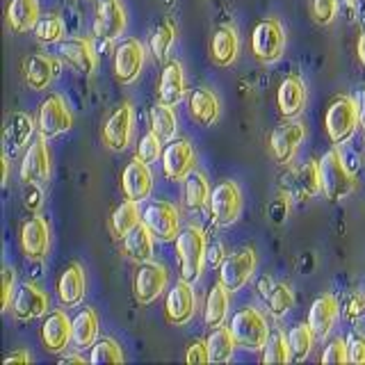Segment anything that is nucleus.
Wrapping results in <instances>:
<instances>
[{
  "label": "nucleus",
  "mask_w": 365,
  "mask_h": 365,
  "mask_svg": "<svg viewBox=\"0 0 365 365\" xmlns=\"http://www.w3.org/2000/svg\"><path fill=\"white\" fill-rule=\"evenodd\" d=\"M176 254H178V267H180V279L190 283L199 281L205 258H208V245H205V233L199 226H185L176 237Z\"/></svg>",
  "instance_id": "1"
},
{
  "label": "nucleus",
  "mask_w": 365,
  "mask_h": 365,
  "mask_svg": "<svg viewBox=\"0 0 365 365\" xmlns=\"http://www.w3.org/2000/svg\"><path fill=\"white\" fill-rule=\"evenodd\" d=\"M319 176H322V192L329 201H342L356 187V178L345 165L338 148H331L319 160Z\"/></svg>",
  "instance_id": "2"
},
{
  "label": "nucleus",
  "mask_w": 365,
  "mask_h": 365,
  "mask_svg": "<svg viewBox=\"0 0 365 365\" xmlns=\"http://www.w3.org/2000/svg\"><path fill=\"white\" fill-rule=\"evenodd\" d=\"M231 334L235 338V342L240 347H247V349H262L265 342L269 340V327H267V319L260 311L256 308H240V311L233 315L231 319Z\"/></svg>",
  "instance_id": "3"
},
{
  "label": "nucleus",
  "mask_w": 365,
  "mask_h": 365,
  "mask_svg": "<svg viewBox=\"0 0 365 365\" xmlns=\"http://www.w3.org/2000/svg\"><path fill=\"white\" fill-rule=\"evenodd\" d=\"M361 125L359 103L351 96H336L327 110V133L334 144L347 142Z\"/></svg>",
  "instance_id": "4"
},
{
  "label": "nucleus",
  "mask_w": 365,
  "mask_h": 365,
  "mask_svg": "<svg viewBox=\"0 0 365 365\" xmlns=\"http://www.w3.org/2000/svg\"><path fill=\"white\" fill-rule=\"evenodd\" d=\"M285 51V30L279 19H265L251 32V53L258 62L272 64L281 60Z\"/></svg>",
  "instance_id": "5"
},
{
  "label": "nucleus",
  "mask_w": 365,
  "mask_h": 365,
  "mask_svg": "<svg viewBox=\"0 0 365 365\" xmlns=\"http://www.w3.org/2000/svg\"><path fill=\"white\" fill-rule=\"evenodd\" d=\"M256 251L251 247H242L228 254L224 262L220 265V283L228 292H237L242 290L247 281L251 279V274L256 272Z\"/></svg>",
  "instance_id": "6"
},
{
  "label": "nucleus",
  "mask_w": 365,
  "mask_h": 365,
  "mask_svg": "<svg viewBox=\"0 0 365 365\" xmlns=\"http://www.w3.org/2000/svg\"><path fill=\"white\" fill-rule=\"evenodd\" d=\"M208 208L217 226L233 224L237 222L240 212H242V192H240V187L233 180H224L210 192Z\"/></svg>",
  "instance_id": "7"
},
{
  "label": "nucleus",
  "mask_w": 365,
  "mask_h": 365,
  "mask_svg": "<svg viewBox=\"0 0 365 365\" xmlns=\"http://www.w3.org/2000/svg\"><path fill=\"white\" fill-rule=\"evenodd\" d=\"M167 283H169V274L165 265H160V262H153V260L140 262V267L135 272V283H133L137 302L142 306L153 304L158 297L165 292Z\"/></svg>",
  "instance_id": "8"
},
{
  "label": "nucleus",
  "mask_w": 365,
  "mask_h": 365,
  "mask_svg": "<svg viewBox=\"0 0 365 365\" xmlns=\"http://www.w3.org/2000/svg\"><path fill=\"white\" fill-rule=\"evenodd\" d=\"M142 222L151 228V233L163 240V242H171L180 233V217L178 210L167 201H153L148 203L142 212Z\"/></svg>",
  "instance_id": "9"
},
{
  "label": "nucleus",
  "mask_w": 365,
  "mask_h": 365,
  "mask_svg": "<svg viewBox=\"0 0 365 365\" xmlns=\"http://www.w3.org/2000/svg\"><path fill=\"white\" fill-rule=\"evenodd\" d=\"M304 140H306V125L294 119L285 121L279 128H274V133L269 135V155L274 158V163L288 165Z\"/></svg>",
  "instance_id": "10"
},
{
  "label": "nucleus",
  "mask_w": 365,
  "mask_h": 365,
  "mask_svg": "<svg viewBox=\"0 0 365 365\" xmlns=\"http://www.w3.org/2000/svg\"><path fill=\"white\" fill-rule=\"evenodd\" d=\"M133 130H135V110L130 103H121L108 117L106 125H103V142L112 151H123V148H128L133 140Z\"/></svg>",
  "instance_id": "11"
},
{
  "label": "nucleus",
  "mask_w": 365,
  "mask_h": 365,
  "mask_svg": "<svg viewBox=\"0 0 365 365\" xmlns=\"http://www.w3.org/2000/svg\"><path fill=\"white\" fill-rule=\"evenodd\" d=\"M283 190L290 199H308L315 197L317 192H322V176H319V163L308 160L299 169H290L288 174L281 178Z\"/></svg>",
  "instance_id": "12"
},
{
  "label": "nucleus",
  "mask_w": 365,
  "mask_h": 365,
  "mask_svg": "<svg viewBox=\"0 0 365 365\" xmlns=\"http://www.w3.org/2000/svg\"><path fill=\"white\" fill-rule=\"evenodd\" d=\"M125 26H128V14L121 0H98L96 3V21H94V34L103 41L119 39Z\"/></svg>",
  "instance_id": "13"
},
{
  "label": "nucleus",
  "mask_w": 365,
  "mask_h": 365,
  "mask_svg": "<svg viewBox=\"0 0 365 365\" xmlns=\"http://www.w3.org/2000/svg\"><path fill=\"white\" fill-rule=\"evenodd\" d=\"M73 128V114L62 96H48L39 110V135L57 137Z\"/></svg>",
  "instance_id": "14"
},
{
  "label": "nucleus",
  "mask_w": 365,
  "mask_h": 365,
  "mask_svg": "<svg viewBox=\"0 0 365 365\" xmlns=\"http://www.w3.org/2000/svg\"><path fill=\"white\" fill-rule=\"evenodd\" d=\"M48 178H51V155H48V146H46V137L39 135L28 146L26 158H23L21 180L26 185H43Z\"/></svg>",
  "instance_id": "15"
},
{
  "label": "nucleus",
  "mask_w": 365,
  "mask_h": 365,
  "mask_svg": "<svg viewBox=\"0 0 365 365\" xmlns=\"http://www.w3.org/2000/svg\"><path fill=\"white\" fill-rule=\"evenodd\" d=\"M121 190L125 194V199L133 201H146L153 192V171L148 167V163L135 158L125 165L121 174Z\"/></svg>",
  "instance_id": "16"
},
{
  "label": "nucleus",
  "mask_w": 365,
  "mask_h": 365,
  "mask_svg": "<svg viewBox=\"0 0 365 365\" xmlns=\"http://www.w3.org/2000/svg\"><path fill=\"white\" fill-rule=\"evenodd\" d=\"M144 66V46L137 39H125L114 53V76L119 83H135Z\"/></svg>",
  "instance_id": "17"
},
{
  "label": "nucleus",
  "mask_w": 365,
  "mask_h": 365,
  "mask_svg": "<svg viewBox=\"0 0 365 365\" xmlns=\"http://www.w3.org/2000/svg\"><path fill=\"white\" fill-rule=\"evenodd\" d=\"M197 165V153L187 140H174L167 148H165V155H163V171L169 180H182L190 171Z\"/></svg>",
  "instance_id": "18"
},
{
  "label": "nucleus",
  "mask_w": 365,
  "mask_h": 365,
  "mask_svg": "<svg viewBox=\"0 0 365 365\" xmlns=\"http://www.w3.org/2000/svg\"><path fill=\"white\" fill-rule=\"evenodd\" d=\"M194 311H197V297H194L192 283L185 279H178L176 285L171 288L169 297H167V308L165 315L171 324H187Z\"/></svg>",
  "instance_id": "19"
},
{
  "label": "nucleus",
  "mask_w": 365,
  "mask_h": 365,
  "mask_svg": "<svg viewBox=\"0 0 365 365\" xmlns=\"http://www.w3.org/2000/svg\"><path fill=\"white\" fill-rule=\"evenodd\" d=\"M21 247L23 254L30 260H43L48 256L51 249V231L46 220H41L39 215H34L32 220H28L21 228Z\"/></svg>",
  "instance_id": "20"
},
{
  "label": "nucleus",
  "mask_w": 365,
  "mask_h": 365,
  "mask_svg": "<svg viewBox=\"0 0 365 365\" xmlns=\"http://www.w3.org/2000/svg\"><path fill=\"white\" fill-rule=\"evenodd\" d=\"M48 311V297L34 283H21L14 294V315L21 322H30L46 315Z\"/></svg>",
  "instance_id": "21"
},
{
  "label": "nucleus",
  "mask_w": 365,
  "mask_h": 365,
  "mask_svg": "<svg viewBox=\"0 0 365 365\" xmlns=\"http://www.w3.org/2000/svg\"><path fill=\"white\" fill-rule=\"evenodd\" d=\"M62 57L83 76H91L98 66L94 43L87 37H73V39L62 41Z\"/></svg>",
  "instance_id": "22"
},
{
  "label": "nucleus",
  "mask_w": 365,
  "mask_h": 365,
  "mask_svg": "<svg viewBox=\"0 0 365 365\" xmlns=\"http://www.w3.org/2000/svg\"><path fill=\"white\" fill-rule=\"evenodd\" d=\"M23 73H26V85L30 89H37V91L48 89L55 76L60 73V62L53 60V57L46 53H34L26 60Z\"/></svg>",
  "instance_id": "23"
},
{
  "label": "nucleus",
  "mask_w": 365,
  "mask_h": 365,
  "mask_svg": "<svg viewBox=\"0 0 365 365\" xmlns=\"http://www.w3.org/2000/svg\"><path fill=\"white\" fill-rule=\"evenodd\" d=\"M338 313H340V306L334 294H322L313 302L311 311H308V324H311L317 338H322V340L329 338L331 329H334L338 319Z\"/></svg>",
  "instance_id": "24"
},
{
  "label": "nucleus",
  "mask_w": 365,
  "mask_h": 365,
  "mask_svg": "<svg viewBox=\"0 0 365 365\" xmlns=\"http://www.w3.org/2000/svg\"><path fill=\"white\" fill-rule=\"evenodd\" d=\"M71 338H73V324L68 322V317L62 311H55L46 317V322L41 327V340L46 349L55 354L64 351Z\"/></svg>",
  "instance_id": "25"
},
{
  "label": "nucleus",
  "mask_w": 365,
  "mask_h": 365,
  "mask_svg": "<svg viewBox=\"0 0 365 365\" xmlns=\"http://www.w3.org/2000/svg\"><path fill=\"white\" fill-rule=\"evenodd\" d=\"M240 55V34L233 26H220L210 39V57L217 66H231Z\"/></svg>",
  "instance_id": "26"
},
{
  "label": "nucleus",
  "mask_w": 365,
  "mask_h": 365,
  "mask_svg": "<svg viewBox=\"0 0 365 365\" xmlns=\"http://www.w3.org/2000/svg\"><path fill=\"white\" fill-rule=\"evenodd\" d=\"M185 96V73H182V66L176 60H169L163 68V76H160V87H158V98L165 106H178Z\"/></svg>",
  "instance_id": "27"
},
{
  "label": "nucleus",
  "mask_w": 365,
  "mask_h": 365,
  "mask_svg": "<svg viewBox=\"0 0 365 365\" xmlns=\"http://www.w3.org/2000/svg\"><path fill=\"white\" fill-rule=\"evenodd\" d=\"M277 103L283 117L294 119L297 114H302L304 106H306V87L304 80L299 76H288L279 87L277 94Z\"/></svg>",
  "instance_id": "28"
},
{
  "label": "nucleus",
  "mask_w": 365,
  "mask_h": 365,
  "mask_svg": "<svg viewBox=\"0 0 365 365\" xmlns=\"http://www.w3.org/2000/svg\"><path fill=\"white\" fill-rule=\"evenodd\" d=\"M190 114L199 125L210 128V125L220 121V114H222L220 101H217V96L210 89H203V87L194 89L190 94Z\"/></svg>",
  "instance_id": "29"
},
{
  "label": "nucleus",
  "mask_w": 365,
  "mask_h": 365,
  "mask_svg": "<svg viewBox=\"0 0 365 365\" xmlns=\"http://www.w3.org/2000/svg\"><path fill=\"white\" fill-rule=\"evenodd\" d=\"M85 288H87V281H85V269L80 262H71L64 274L60 277V283H57V292H60V302L68 308L78 306L83 302L85 297Z\"/></svg>",
  "instance_id": "30"
},
{
  "label": "nucleus",
  "mask_w": 365,
  "mask_h": 365,
  "mask_svg": "<svg viewBox=\"0 0 365 365\" xmlns=\"http://www.w3.org/2000/svg\"><path fill=\"white\" fill-rule=\"evenodd\" d=\"M153 233L144 222H140L137 226H133L123 237V249L125 256L135 262H146L153 258Z\"/></svg>",
  "instance_id": "31"
},
{
  "label": "nucleus",
  "mask_w": 365,
  "mask_h": 365,
  "mask_svg": "<svg viewBox=\"0 0 365 365\" xmlns=\"http://www.w3.org/2000/svg\"><path fill=\"white\" fill-rule=\"evenodd\" d=\"M7 21L14 32H30L39 23L37 0H11L7 7Z\"/></svg>",
  "instance_id": "32"
},
{
  "label": "nucleus",
  "mask_w": 365,
  "mask_h": 365,
  "mask_svg": "<svg viewBox=\"0 0 365 365\" xmlns=\"http://www.w3.org/2000/svg\"><path fill=\"white\" fill-rule=\"evenodd\" d=\"M32 130H34V125H32L30 114H26V112L11 114L7 125H5V148H7V153H16L19 148L26 146L30 142V137H32Z\"/></svg>",
  "instance_id": "33"
},
{
  "label": "nucleus",
  "mask_w": 365,
  "mask_h": 365,
  "mask_svg": "<svg viewBox=\"0 0 365 365\" xmlns=\"http://www.w3.org/2000/svg\"><path fill=\"white\" fill-rule=\"evenodd\" d=\"M185 182V203L187 208L192 210H201L203 205H208L210 201V185H208V178L201 169L194 167L190 174L182 178Z\"/></svg>",
  "instance_id": "34"
},
{
  "label": "nucleus",
  "mask_w": 365,
  "mask_h": 365,
  "mask_svg": "<svg viewBox=\"0 0 365 365\" xmlns=\"http://www.w3.org/2000/svg\"><path fill=\"white\" fill-rule=\"evenodd\" d=\"M98 338V315L94 308H83L73 319V342L78 347H94Z\"/></svg>",
  "instance_id": "35"
},
{
  "label": "nucleus",
  "mask_w": 365,
  "mask_h": 365,
  "mask_svg": "<svg viewBox=\"0 0 365 365\" xmlns=\"http://www.w3.org/2000/svg\"><path fill=\"white\" fill-rule=\"evenodd\" d=\"M142 222V215L137 210V201L133 199H125L117 210L112 212L110 217V231L114 237H125V233L130 231L133 226H137Z\"/></svg>",
  "instance_id": "36"
},
{
  "label": "nucleus",
  "mask_w": 365,
  "mask_h": 365,
  "mask_svg": "<svg viewBox=\"0 0 365 365\" xmlns=\"http://www.w3.org/2000/svg\"><path fill=\"white\" fill-rule=\"evenodd\" d=\"M228 313V290L222 283H217L208 292V302H205V327L217 329L224 324Z\"/></svg>",
  "instance_id": "37"
},
{
  "label": "nucleus",
  "mask_w": 365,
  "mask_h": 365,
  "mask_svg": "<svg viewBox=\"0 0 365 365\" xmlns=\"http://www.w3.org/2000/svg\"><path fill=\"white\" fill-rule=\"evenodd\" d=\"M208 342V349H210V361L212 363H226V361H231L233 356V349H235V338L231 334V329H226V327H217L210 338L205 340Z\"/></svg>",
  "instance_id": "38"
},
{
  "label": "nucleus",
  "mask_w": 365,
  "mask_h": 365,
  "mask_svg": "<svg viewBox=\"0 0 365 365\" xmlns=\"http://www.w3.org/2000/svg\"><path fill=\"white\" fill-rule=\"evenodd\" d=\"M315 338L317 336H315V331L311 329V324H297L288 334V345H290L292 361H306L308 354L313 351Z\"/></svg>",
  "instance_id": "39"
},
{
  "label": "nucleus",
  "mask_w": 365,
  "mask_h": 365,
  "mask_svg": "<svg viewBox=\"0 0 365 365\" xmlns=\"http://www.w3.org/2000/svg\"><path fill=\"white\" fill-rule=\"evenodd\" d=\"M151 128L153 133L160 135V140L163 142H171L176 135V114L171 110V106H165V103H158V106L151 110Z\"/></svg>",
  "instance_id": "40"
},
{
  "label": "nucleus",
  "mask_w": 365,
  "mask_h": 365,
  "mask_svg": "<svg viewBox=\"0 0 365 365\" xmlns=\"http://www.w3.org/2000/svg\"><path fill=\"white\" fill-rule=\"evenodd\" d=\"M262 299L267 302V308L274 317H283L294 306V292L288 283H272V288Z\"/></svg>",
  "instance_id": "41"
},
{
  "label": "nucleus",
  "mask_w": 365,
  "mask_h": 365,
  "mask_svg": "<svg viewBox=\"0 0 365 365\" xmlns=\"http://www.w3.org/2000/svg\"><path fill=\"white\" fill-rule=\"evenodd\" d=\"M176 43V26H174V21H163L158 26L155 34H153V39H151V51L153 55L158 57L160 62H165L167 57H169V51H171V46Z\"/></svg>",
  "instance_id": "42"
},
{
  "label": "nucleus",
  "mask_w": 365,
  "mask_h": 365,
  "mask_svg": "<svg viewBox=\"0 0 365 365\" xmlns=\"http://www.w3.org/2000/svg\"><path fill=\"white\" fill-rule=\"evenodd\" d=\"M288 361H292L288 338L277 331V334L269 336V340L265 342V347H262V363L277 365V363H288Z\"/></svg>",
  "instance_id": "43"
},
{
  "label": "nucleus",
  "mask_w": 365,
  "mask_h": 365,
  "mask_svg": "<svg viewBox=\"0 0 365 365\" xmlns=\"http://www.w3.org/2000/svg\"><path fill=\"white\" fill-rule=\"evenodd\" d=\"M91 363H98V365L123 363V351L119 347V342L112 338H103L94 342V347H91Z\"/></svg>",
  "instance_id": "44"
},
{
  "label": "nucleus",
  "mask_w": 365,
  "mask_h": 365,
  "mask_svg": "<svg viewBox=\"0 0 365 365\" xmlns=\"http://www.w3.org/2000/svg\"><path fill=\"white\" fill-rule=\"evenodd\" d=\"M34 34H37V39H39V41H43V43L62 41V37H64V26H62L60 16L51 14V16L39 19L37 28H34Z\"/></svg>",
  "instance_id": "45"
},
{
  "label": "nucleus",
  "mask_w": 365,
  "mask_h": 365,
  "mask_svg": "<svg viewBox=\"0 0 365 365\" xmlns=\"http://www.w3.org/2000/svg\"><path fill=\"white\" fill-rule=\"evenodd\" d=\"M160 155H163V140H160V135L153 133V130L146 133L140 140V146H137V158L151 165Z\"/></svg>",
  "instance_id": "46"
},
{
  "label": "nucleus",
  "mask_w": 365,
  "mask_h": 365,
  "mask_svg": "<svg viewBox=\"0 0 365 365\" xmlns=\"http://www.w3.org/2000/svg\"><path fill=\"white\" fill-rule=\"evenodd\" d=\"M336 11H338V0H313V19L317 26L334 23Z\"/></svg>",
  "instance_id": "47"
},
{
  "label": "nucleus",
  "mask_w": 365,
  "mask_h": 365,
  "mask_svg": "<svg viewBox=\"0 0 365 365\" xmlns=\"http://www.w3.org/2000/svg\"><path fill=\"white\" fill-rule=\"evenodd\" d=\"M319 361H322L324 365L327 363H347L349 361V347L340 338L331 340L329 345L324 347V354H322V359H319Z\"/></svg>",
  "instance_id": "48"
},
{
  "label": "nucleus",
  "mask_w": 365,
  "mask_h": 365,
  "mask_svg": "<svg viewBox=\"0 0 365 365\" xmlns=\"http://www.w3.org/2000/svg\"><path fill=\"white\" fill-rule=\"evenodd\" d=\"M342 315H345V319H349V322H359L365 315V294L361 292L349 294L345 306H342Z\"/></svg>",
  "instance_id": "49"
},
{
  "label": "nucleus",
  "mask_w": 365,
  "mask_h": 365,
  "mask_svg": "<svg viewBox=\"0 0 365 365\" xmlns=\"http://www.w3.org/2000/svg\"><path fill=\"white\" fill-rule=\"evenodd\" d=\"M347 347H349V361L365 365V336L359 331H351L347 338Z\"/></svg>",
  "instance_id": "50"
},
{
  "label": "nucleus",
  "mask_w": 365,
  "mask_h": 365,
  "mask_svg": "<svg viewBox=\"0 0 365 365\" xmlns=\"http://www.w3.org/2000/svg\"><path fill=\"white\" fill-rule=\"evenodd\" d=\"M185 361L190 365H205L210 363V349H208V342H194V345L187 349L185 354Z\"/></svg>",
  "instance_id": "51"
},
{
  "label": "nucleus",
  "mask_w": 365,
  "mask_h": 365,
  "mask_svg": "<svg viewBox=\"0 0 365 365\" xmlns=\"http://www.w3.org/2000/svg\"><path fill=\"white\" fill-rule=\"evenodd\" d=\"M16 294V277H14V269H5L3 272V311L11 306V299Z\"/></svg>",
  "instance_id": "52"
},
{
  "label": "nucleus",
  "mask_w": 365,
  "mask_h": 365,
  "mask_svg": "<svg viewBox=\"0 0 365 365\" xmlns=\"http://www.w3.org/2000/svg\"><path fill=\"white\" fill-rule=\"evenodd\" d=\"M39 187L41 185H28V190H26V205H28L30 210H34V212L41 208V192H39Z\"/></svg>",
  "instance_id": "53"
},
{
  "label": "nucleus",
  "mask_w": 365,
  "mask_h": 365,
  "mask_svg": "<svg viewBox=\"0 0 365 365\" xmlns=\"http://www.w3.org/2000/svg\"><path fill=\"white\" fill-rule=\"evenodd\" d=\"M285 212H288V201L285 199H279V201H274L269 205V217H272V222H277L281 224L285 220Z\"/></svg>",
  "instance_id": "54"
},
{
  "label": "nucleus",
  "mask_w": 365,
  "mask_h": 365,
  "mask_svg": "<svg viewBox=\"0 0 365 365\" xmlns=\"http://www.w3.org/2000/svg\"><path fill=\"white\" fill-rule=\"evenodd\" d=\"M11 363H32V354L26 349H19L14 354H9V356H5V365H11Z\"/></svg>",
  "instance_id": "55"
},
{
  "label": "nucleus",
  "mask_w": 365,
  "mask_h": 365,
  "mask_svg": "<svg viewBox=\"0 0 365 365\" xmlns=\"http://www.w3.org/2000/svg\"><path fill=\"white\" fill-rule=\"evenodd\" d=\"M208 258H210V262H212L215 267H220V265H222L224 258H226V256H224V247H222V242H220V245H215V247L208 251Z\"/></svg>",
  "instance_id": "56"
},
{
  "label": "nucleus",
  "mask_w": 365,
  "mask_h": 365,
  "mask_svg": "<svg viewBox=\"0 0 365 365\" xmlns=\"http://www.w3.org/2000/svg\"><path fill=\"white\" fill-rule=\"evenodd\" d=\"M359 114H361V125L365 128V85L361 87V91H359Z\"/></svg>",
  "instance_id": "57"
},
{
  "label": "nucleus",
  "mask_w": 365,
  "mask_h": 365,
  "mask_svg": "<svg viewBox=\"0 0 365 365\" xmlns=\"http://www.w3.org/2000/svg\"><path fill=\"white\" fill-rule=\"evenodd\" d=\"M356 55H359L361 64L365 66V32L361 34V39H359V46H356Z\"/></svg>",
  "instance_id": "58"
},
{
  "label": "nucleus",
  "mask_w": 365,
  "mask_h": 365,
  "mask_svg": "<svg viewBox=\"0 0 365 365\" xmlns=\"http://www.w3.org/2000/svg\"><path fill=\"white\" fill-rule=\"evenodd\" d=\"M60 363H78V365H80V363H85V359H83V356H78V354H68V356H64Z\"/></svg>",
  "instance_id": "59"
},
{
  "label": "nucleus",
  "mask_w": 365,
  "mask_h": 365,
  "mask_svg": "<svg viewBox=\"0 0 365 365\" xmlns=\"http://www.w3.org/2000/svg\"><path fill=\"white\" fill-rule=\"evenodd\" d=\"M0 165H3V182H7V178H9V163H7V155L3 158V163H0Z\"/></svg>",
  "instance_id": "60"
},
{
  "label": "nucleus",
  "mask_w": 365,
  "mask_h": 365,
  "mask_svg": "<svg viewBox=\"0 0 365 365\" xmlns=\"http://www.w3.org/2000/svg\"><path fill=\"white\" fill-rule=\"evenodd\" d=\"M338 5H345V7H354V5H356V0H338Z\"/></svg>",
  "instance_id": "61"
}]
</instances>
